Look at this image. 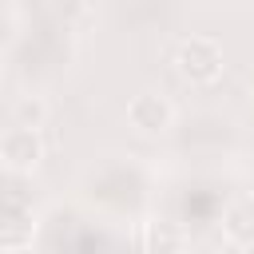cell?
<instances>
[{
  "label": "cell",
  "instance_id": "5b68a950",
  "mask_svg": "<svg viewBox=\"0 0 254 254\" xmlns=\"http://www.w3.org/2000/svg\"><path fill=\"white\" fill-rule=\"evenodd\" d=\"M32 238H36V210H32V202H24V198L12 190V194H8V202H4L0 246H4L8 254H16V250L32 246Z\"/></svg>",
  "mask_w": 254,
  "mask_h": 254
},
{
  "label": "cell",
  "instance_id": "3957f363",
  "mask_svg": "<svg viewBox=\"0 0 254 254\" xmlns=\"http://www.w3.org/2000/svg\"><path fill=\"white\" fill-rule=\"evenodd\" d=\"M44 135L32 131V127H12L0 135V163L8 175H32L40 163H44Z\"/></svg>",
  "mask_w": 254,
  "mask_h": 254
},
{
  "label": "cell",
  "instance_id": "6da1fadb",
  "mask_svg": "<svg viewBox=\"0 0 254 254\" xmlns=\"http://www.w3.org/2000/svg\"><path fill=\"white\" fill-rule=\"evenodd\" d=\"M171 64H175V71H179L187 83L206 87V83H214V79L222 75V64H226V60H222V44H218L214 36L190 32V36H183V40L175 44Z\"/></svg>",
  "mask_w": 254,
  "mask_h": 254
},
{
  "label": "cell",
  "instance_id": "7a4b0ae2",
  "mask_svg": "<svg viewBox=\"0 0 254 254\" xmlns=\"http://www.w3.org/2000/svg\"><path fill=\"white\" fill-rule=\"evenodd\" d=\"M127 123L139 131V135H167L171 127H175V103H171V95L167 91H159V87H143V91H135L131 99H127Z\"/></svg>",
  "mask_w": 254,
  "mask_h": 254
},
{
  "label": "cell",
  "instance_id": "8992f818",
  "mask_svg": "<svg viewBox=\"0 0 254 254\" xmlns=\"http://www.w3.org/2000/svg\"><path fill=\"white\" fill-rule=\"evenodd\" d=\"M8 119H12V127H32V131H40L44 119H48V103H44L40 95H16L12 107H8Z\"/></svg>",
  "mask_w": 254,
  "mask_h": 254
},
{
  "label": "cell",
  "instance_id": "52a82bcc",
  "mask_svg": "<svg viewBox=\"0 0 254 254\" xmlns=\"http://www.w3.org/2000/svg\"><path fill=\"white\" fill-rule=\"evenodd\" d=\"M143 234L151 238V242H147V250H151V254H167V246H175V242H179V230H175L171 222H163V218H159V222H147V226H143Z\"/></svg>",
  "mask_w": 254,
  "mask_h": 254
},
{
  "label": "cell",
  "instance_id": "277c9868",
  "mask_svg": "<svg viewBox=\"0 0 254 254\" xmlns=\"http://www.w3.org/2000/svg\"><path fill=\"white\" fill-rule=\"evenodd\" d=\"M218 230H222V242L234 246V250H254V190H242L234 194L222 214H218Z\"/></svg>",
  "mask_w": 254,
  "mask_h": 254
}]
</instances>
